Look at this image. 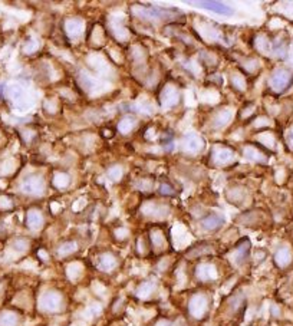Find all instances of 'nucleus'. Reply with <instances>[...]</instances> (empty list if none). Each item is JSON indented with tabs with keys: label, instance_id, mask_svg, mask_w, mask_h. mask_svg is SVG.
I'll list each match as a JSON object with an SVG mask.
<instances>
[{
	"label": "nucleus",
	"instance_id": "1",
	"mask_svg": "<svg viewBox=\"0 0 293 326\" xmlns=\"http://www.w3.org/2000/svg\"><path fill=\"white\" fill-rule=\"evenodd\" d=\"M292 82L293 75L288 70H277L272 78V87H274V89H279V91L286 89Z\"/></svg>",
	"mask_w": 293,
	"mask_h": 326
},
{
	"label": "nucleus",
	"instance_id": "2",
	"mask_svg": "<svg viewBox=\"0 0 293 326\" xmlns=\"http://www.w3.org/2000/svg\"><path fill=\"white\" fill-rule=\"evenodd\" d=\"M190 310H191V315H193V316L201 318V316L204 315V312L207 310V301L204 299V296H195L194 299L191 301Z\"/></svg>",
	"mask_w": 293,
	"mask_h": 326
},
{
	"label": "nucleus",
	"instance_id": "3",
	"mask_svg": "<svg viewBox=\"0 0 293 326\" xmlns=\"http://www.w3.org/2000/svg\"><path fill=\"white\" fill-rule=\"evenodd\" d=\"M42 307L45 310H56L61 307V296L58 293H46L42 299Z\"/></svg>",
	"mask_w": 293,
	"mask_h": 326
},
{
	"label": "nucleus",
	"instance_id": "4",
	"mask_svg": "<svg viewBox=\"0 0 293 326\" xmlns=\"http://www.w3.org/2000/svg\"><path fill=\"white\" fill-rule=\"evenodd\" d=\"M200 6L206 7V9H210L213 12H217L220 15H231L233 13V9L220 3V1H200L198 3Z\"/></svg>",
	"mask_w": 293,
	"mask_h": 326
},
{
	"label": "nucleus",
	"instance_id": "5",
	"mask_svg": "<svg viewBox=\"0 0 293 326\" xmlns=\"http://www.w3.org/2000/svg\"><path fill=\"white\" fill-rule=\"evenodd\" d=\"M223 223H224L223 217L216 216V214H210L206 218H203V227L207 230H217L223 226Z\"/></svg>",
	"mask_w": 293,
	"mask_h": 326
},
{
	"label": "nucleus",
	"instance_id": "6",
	"mask_svg": "<svg viewBox=\"0 0 293 326\" xmlns=\"http://www.w3.org/2000/svg\"><path fill=\"white\" fill-rule=\"evenodd\" d=\"M249 253H250V243H249V240H246L244 239L242 243H239V246H237V250H236V261L237 263H243L244 260L249 257Z\"/></svg>",
	"mask_w": 293,
	"mask_h": 326
},
{
	"label": "nucleus",
	"instance_id": "7",
	"mask_svg": "<svg viewBox=\"0 0 293 326\" xmlns=\"http://www.w3.org/2000/svg\"><path fill=\"white\" fill-rule=\"evenodd\" d=\"M19 322V318L13 312H1L0 313V326H16Z\"/></svg>",
	"mask_w": 293,
	"mask_h": 326
},
{
	"label": "nucleus",
	"instance_id": "8",
	"mask_svg": "<svg viewBox=\"0 0 293 326\" xmlns=\"http://www.w3.org/2000/svg\"><path fill=\"white\" fill-rule=\"evenodd\" d=\"M291 252L288 250V249H280L277 253H276V256H274V260H276V263L279 264V266H288L289 264V261H291Z\"/></svg>",
	"mask_w": 293,
	"mask_h": 326
},
{
	"label": "nucleus",
	"instance_id": "9",
	"mask_svg": "<svg viewBox=\"0 0 293 326\" xmlns=\"http://www.w3.org/2000/svg\"><path fill=\"white\" fill-rule=\"evenodd\" d=\"M27 224L30 229H39L41 224H42V218L38 213H30L27 216Z\"/></svg>",
	"mask_w": 293,
	"mask_h": 326
},
{
	"label": "nucleus",
	"instance_id": "10",
	"mask_svg": "<svg viewBox=\"0 0 293 326\" xmlns=\"http://www.w3.org/2000/svg\"><path fill=\"white\" fill-rule=\"evenodd\" d=\"M114 264H115V260L111 256H104L102 260H101V266H102L104 269H111Z\"/></svg>",
	"mask_w": 293,
	"mask_h": 326
},
{
	"label": "nucleus",
	"instance_id": "11",
	"mask_svg": "<svg viewBox=\"0 0 293 326\" xmlns=\"http://www.w3.org/2000/svg\"><path fill=\"white\" fill-rule=\"evenodd\" d=\"M157 326H172L170 322H167V321H163V322H160Z\"/></svg>",
	"mask_w": 293,
	"mask_h": 326
},
{
	"label": "nucleus",
	"instance_id": "12",
	"mask_svg": "<svg viewBox=\"0 0 293 326\" xmlns=\"http://www.w3.org/2000/svg\"><path fill=\"white\" fill-rule=\"evenodd\" d=\"M291 138H292V142H293V134H292V135H291Z\"/></svg>",
	"mask_w": 293,
	"mask_h": 326
}]
</instances>
